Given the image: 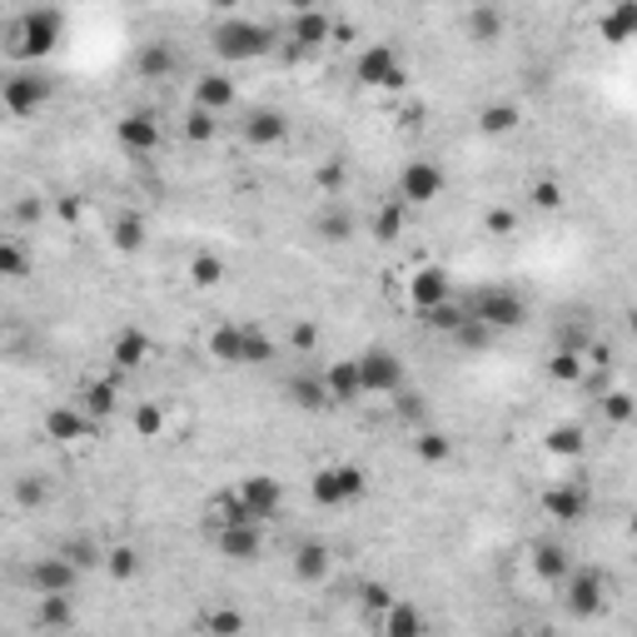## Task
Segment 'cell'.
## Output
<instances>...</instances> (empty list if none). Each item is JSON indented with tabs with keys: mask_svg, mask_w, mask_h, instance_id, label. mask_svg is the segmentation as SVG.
I'll return each mask as SVG.
<instances>
[{
	"mask_svg": "<svg viewBox=\"0 0 637 637\" xmlns=\"http://www.w3.org/2000/svg\"><path fill=\"white\" fill-rule=\"evenodd\" d=\"M55 553H65L70 563L80 567V573H95V567L105 563V547H100V543H95V537H90V533H75V537H65V543L55 547Z\"/></svg>",
	"mask_w": 637,
	"mask_h": 637,
	"instance_id": "44",
	"label": "cell"
},
{
	"mask_svg": "<svg viewBox=\"0 0 637 637\" xmlns=\"http://www.w3.org/2000/svg\"><path fill=\"white\" fill-rule=\"evenodd\" d=\"M215 547L229 563H259L264 553V523H224L215 528Z\"/></svg>",
	"mask_w": 637,
	"mask_h": 637,
	"instance_id": "16",
	"label": "cell"
},
{
	"mask_svg": "<svg viewBox=\"0 0 637 637\" xmlns=\"http://www.w3.org/2000/svg\"><path fill=\"white\" fill-rule=\"evenodd\" d=\"M199 633H215V637L244 633V613L239 607H209V613H199Z\"/></svg>",
	"mask_w": 637,
	"mask_h": 637,
	"instance_id": "50",
	"label": "cell"
},
{
	"mask_svg": "<svg viewBox=\"0 0 637 637\" xmlns=\"http://www.w3.org/2000/svg\"><path fill=\"white\" fill-rule=\"evenodd\" d=\"M215 55L229 60V65H249V60H264L269 50H274V30L264 25V20H249V15H224L215 25Z\"/></svg>",
	"mask_w": 637,
	"mask_h": 637,
	"instance_id": "1",
	"label": "cell"
},
{
	"mask_svg": "<svg viewBox=\"0 0 637 637\" xmlns=\"http://www.w3.org/2000/svg\"><path fill=\"white\" fill-rule=\"evenodd\" d=\"M318 344H324V328H318V318H294V324H289V348H294L299 358H314Z\"/></svg>",
	"mask_w": 637,
	"mask_h": 637,
	"instance_id": "48",
	"label": "cell"
},
{
	"mask_svg": "<svg viewBox=\"0 0 637 637\" xmlns=\"http://www.w3.org/2000/svg\"><path fill=\"white\" fill-rule=\"evenodd\" d=\"M30 623L45 627V633H60V627L75 623V603H70V593H40L35 597V613H30Z\"/></svg>",
	"mask_w": 637,
	"mask_h": 637,
	"instance_id": "34",
	"label": "cell"
},
{
	"mask_svg": "<svg viewBox=\"0 0 637 637\" xmlns=\"http://www.w3.org/2000/svg\"><path fill=\"white\" fill-rule=\"evenodd\" d=\"M209 6H215V10H224V15H234V10H239V0H209Z\"/></svg>",
	"mask_w": 637,
	"mask_h": 637,
	"instance_id": "59",
	"label": "cell"
},
{
	"mask_svg": "<svg viewBox=\"0 0 637 637\" xmlns=\"http://www.w3.org/2000/svg\"><path fill=\"white\" fill-rule=\"evenodd\" d=\"M597 414H603L613 428H627V424H633V414H637V404H633L627 388H603V394H597Z\"/></svg>",
	"mask_w": 637,
	"mask_h": 637,
	"instance_id": "47",
	"label": "cell"
},
{
	"mask_svg": "<svg viewBox=\"0 0 637 637\" xmlns=\"http://www.w3.org/2000/svg\"><path fill=\"white\" fill-rule=\"evenodd\" d=\"M215 135H219V115L189 105V115H185V139H189V145H209Z\"/></svg>",
	"mask_w": 637,
	"mask_h": 637,
	"instance_id": "53",
	"label": "cell"
},
{
	"mask_svg": "<svg viewBox=\"0 0 637 637\" xmlns=\"http://www.w3.org/2000/svg\"><path fill=\"white\" fill-rule=\"evenodd\" d=\"M234 493H239V503H244V513L254 518V523H269V518L284 508V483H279V478H269V473L239 478Z\"/></svg>",
	"mask_w": 637,
	"mask_h": 637,
	"instance_id": "13",
	"label": "cell"
},
{
	"mask_svg": "<svg viewBox=\"0 0 637 637\" xmlns=\"http://www.w3.org/2000/svg\"><path fill=\"white\" fill-rule=\"evenodd\" d=\"M145 239H149V224H145L139 209H119V215L109 219V244H115L119 254H139Z\"/></svg>",
	"mask_w": 637,
	"mask_h": 637,
	"instance_id": "32",
	"label": "cell"
},
{
	"mask_svg": "<svg viewBox=\"0 0 637 637\" xmlns=\"http://www.w3.org/2000/svg\"><path fill=\"white\" fill-rule=\"evenodd\" d=\"M424 627H428L424 613H418L408 597H394V603L378 613V633H384V637H418Z\"/></svg>",
	"mask_w": 637,
	"mask_h": 637,
	"instance_id": "31",
	"label": "cell"
},
{
	"mask_svg": "<svg viewBox=\"0 0 637 637\" xmlns=\"http://www.w3.org/2000/svg\"><path fill=\"white\" fill-rule=\"evenodd\" d=\"M10 498H15V508H25V513H40V508L50 503V483L40 473H20L15 483H10Z\"/></svg>",
	"mask_w": 637,
	"mask_h": 637,
	"instance_id": "46",
	"label": "cell"
},
{
	"mask_svg": "<svg viewBox=\"0 0 637 637\" xmlns=\"http://www.w3.org/2000/svg\"><path fill=\"white\" fill-rule=\"evenodd\" d=\"M463 30H468V40L473 45H483V50H493L498 40H503V30H508V15L493 6V0H478L473 10H468V20H463Z\"/></svg>",
	"mask_w": 637,
	"mask_h": 637,
	"instance_id": "28",
	"label": "cell"
},
{
	"mask_svg": "<svg viewBox=\"0 0 637 637\" xmlns=\"http://www.w3.org/2000/svg\"><path fill=\"white\" fill-rule=\"evenodd\" d=\"M284 6L299 15V10H314V6H324V0H284Z\"/></svg>",
	"mask_w": 637,
	"mask_h": 637,
	"instance_id": "58",
	"label": "cell"
},
{
	"mask_svg": "<svg viewBox=\"0 0 637 637\" xmlns=\"http://www.w3.org/2000/svg\"><path fill=\"white\" fill-rule=\"evenodd\" d=\"M354 368H358V388H364V398L398 394V388L408 384L404 358H398L394 348H384V344H374V348H364V354H354Z\"/></svg>",
	"mask_w": 637,
	"mask_h": 637,
	"instance_id": "4",
	"label": "cell"
},
{
	"mask_svg": "<svg viewBox=\"0 0 637 637\" xmlns=\"http://www.w3.org/2000/svg\"><path fill=\"white\" fill-rule=\"evenodd\" d=\"M15 219H20V224H35V219H45V199H40V195H20Z\"/></svg>",
	"mask_w": 637,
	"mask_h": 637,
	"instance_id": "56",
	"label": "cell"
},
{
	"mask_svg": "<svg viewBox=\"0 0 637 637\" xmlns=\"http://www.w3.org/2000/svg\"><path fill=\"white\" fill-rule=\"evenodd\" d=\"M483 229L493 239H513L518 234V205H488L483 209Z\"/></svg>",
	"mask_w": 637,
	"mask_h": 637,
	"instance_id": "52",
	"label": "cell"
},
{
	"mask_svg": "<svg viewBox=\"0 0 637 637\" xmlns=\"http://www.w3.org/2000/svg\"><path fill=\"white\" fill-rule=\"evenodd\" d=\"M448 338H453V344L463 348V354H483V348L493 344V328H483V324H478L473 314H468L463 324H458V328H453V334H448Z\"/></svg>",
	"mask_w": 637,
	"mask_h": 637,
	"instance_id": "51",
	"label": "cell"
},
{
	"mask_svg": "<svg viewBox=\"0 0 637 637\" xmlns=\"http://www.w3.org/2000/svg\"><path fill=\"white\" fill-rule=\"evenodd\" d=\"M583 448H587V434L577 424H553L543 434V453L547 458H583Z\"/></svg>",
	"mask_w": 637,
	"mask_h": 637,
	"instance_id": "38",
	"label": "cell"
},
{
	"mask_svg": "<svg viewBox=\"0 0 637 637\" xmlns=\"http://www.w3.org/2000/svg\"><path fill=\"white\" fill-rule=\"evenodd\" d=\"M100 567H105L109 583H135L139 567H145V557H139L135 543H115V547H105V563Z\"/></svg>",
	"mask_w": 637,
	"mask_h": 637,
	"instance_id": "36",
	"label": "cell"
},
{
	"mask_svg": "<svg viewBox=\"0 0 637 637\" xmlns=\"http://www.w3.org/2000/svg\"><path fill=\"white\" fill-rule=\"evenodd\" d=\"M468 314L483 328H493V334H513V328L528 324V299L518 289H478Z\"/></svg>",
	"mask_w": 637,
	"mask_h": 637,
	"instance_id": "6",
	"label": "cell"
},
{
	"mask_svg": "<svg viewBox=\"0 0 637 637\" xmlns=\"http://www.w3.org/2000/svg\"><path fill=\"white\" fill-rule=\"evenodd\" d=\"M358 603H364L368 613L378 617L388 603H394V587H388V583H358Z\"/></svg>",
	"mask_w": 637,
	"mask_h": 637,
	"instance_id": "55",
	"label": "cell"
},
{
	"mask_svg": "<svg viewBox=\"0 0 637 637\" xmlns=\"http://www.w3.org/2000/svg\"><path fill=\"white\" fill-rule=\"evenodd\" d=\"M75 583H80V567L70 563L65 553H45L25 567V587L35 597L40 593H75Z\"/></svg>",
	"mask_w": 637,
	"mask_h": 637,
	"instance_id": "14",
	"label": "cell"
},
{
	"mask_svg": "<svg viewBox=\"0 0 637 637\" xmlns=\"http://www.w3.org/2000/svg\"><path fill=\"white\" fill-rule=\"evenodd\" d=\"M394 408H398V414H404L408 418V424H424V414H428V404H424V394H414V388H398V394H394Z\"/></svg>",
	"mask_w": 637,
	"mask_h": 637,
	"instance_id": "54",
	"label": "cell"
},
{
	"mask_svg": "<svg viewBox=\"0 0 637 637\" xmlns=\"http://www.w3.org/2000/svg\"><path fill=\"white\" fill-rule=\"evenodd\" d=\"M60 35H65V15L60 10H25V15L10 25V35H6V50L15 60H45V55H55L60 50Z\"/></svg>",
	"mask_w": 637,
	"mask_h": 637,
	"instance_id": "2",
	"label": "cell"
},
{
	"mask_svg": "<svg viewBox=\"0 0 637 637\" xmlns=\"http://www.w3.org/2000/svg\"><path fill=\"white\" fill-rule=\"evenodd\" d=\"M318 374H324V394H328V404H334V408H348V404H358V398H364L354 358H334V364H324Z\"/></svg>",
	"mask_w": 637,
	"mask_h": 637,
	"instance_id": "25",
	"label": "cell"
},
{
	"mask_svg": "<svg viewBox=\"0 0 637 637\" xmlns=\"http://www.w3.org/2000/svg\"><path fill=\"white\" fill-rule=\"evenodd\" d=\"M418 318H424V324L434 328V334H453V328L468 318V304H458V299L448 294V299H438V304H428Z\"/></svg>",
	"mask_w": 637,
	"mask_h": 637,
	"instance_id": "45",
	"label": "cell"
},
{
	"mask_svg": "<svg viewBox=\"0 0 637 637\" xmlns=\"http://www.w3.org/2000/svg\"><path fill=\"white\" fill-rule=\"evenodd\" d=\"M289 567H294V577L299 583H324L328 577V567H334V547L324 543V537H304V543L294 547V557H289Z\"/></svg>",
	"mask_w": 637,
	"mask_h": 637,
	"instance_id": "24",
	"label": "cell"
},
{
	"mask_svg": "<svg viewBox=\"0 0 637 637\" xmlns=\"http://www.w3.org/2000/svg\"><path fill=\"white\" fill-rule=\"evenodd\" d=\"M95 418L85 414V408L70 398V404H55V408H45V418H40V434L50 438V443H60V448H75V443H90L95 438Z\"/></svg>",
	"mask_w": 637,
	"mask_h": 637,
	"instance_id": "11",
	"label": "cell"
},
{
	"mask_svg": "<svg viewBox=\"0 0 637 637\" xmlns=\"http://www.w3.org/2000/svg\"><path fill=\"white\" fill-rule=\"evenodd\" d=\"M149 358H155V338L145 334V328H119L115 338H109V364L119 368V374H135V368H145Z\"/></svg>",
	"mask_w": 637,
	"mask_h": 637,
	"instance_id": "19",
	"label": "cell"
},
{
	"mask_svg": "<svg viewBox=\"0 0 637 637\" xmlns=\"http://www.w3.org/2000/svg\"><path fill=\"white\" fill-rule=\"evenodd\" d=\"M563 607L573 617H597V613H607V597H613V583H607V573H597V567H567V577L563 583Z\"/></svg>",
	"mask_w": 637,
	"mask_h": 637,
	"instance_id": "7",
	"label": "cell"
},
{
	"mask_svg": "<svg viewBox=\"0 0 637 637\" xmlns=\"http://www.w3.org/2000/svg\"><path fill=\"white\" fill-rule=\"evenodd\" d=\"M165 424H169V414H165V404H155V398H139L135 414H129V434H135L139 443H155V438L165 434Z\"/></svg>",
	"mask_w": 637,
	"mask_h": 637,
	"instance_id": "37",
	"label": "cell"
},
{
	"mask_svg": "<svg viewBox=\"0 0 637 637\" xmlns=\"http://www.w3.org/2000/svg\"><path fill=\"white\" fill-rule=\"evenodd\" d=\"M448 294H453V289H448V269L443 264L414 269V274H408V284H404V299L418 309V314H424L428 304H438V299H448Z\"/></svg>",
	"mask_w": 637,
	"mask_h": 637,
	"instance_id": "23",
	"label": "cell"
},
{
	"mask_svg": "<svg viewBox=\"0 0 637 637\" xmlns=\"http://www.w3.org/2000/svg\"><path fill=\"white\" fill-rule=\"evenodd\" d=\"M408 215L414 209L404 205V199H384V205L374 209V219H368V234H374V244H398L404 239V229H408Z\"/></svg>",
	"mask_w": 637,
	"mask_h": 637,
	"instance_id": "30",
	"label": "cell"
},
{
	"mask_svg": "<svg viewBox=\"0 0 637 637\" xmlns=\"http://www.w3.org/2000/svg\"><path fill=\"white\" fill-rule=\"evenodd\" d=\"M583 374H587V358L577 354V348H557V354L547 358V378H553V384H577Z\"/></svg>",
	"mask_w": 637,
	"mask_h": 637,
	"instance_id": "49",
	"label": "cell"
},
{
	"mask_svg": "<svg viewBox=\"0 0 637 637\" xmlns=\"http://www.w3.org/2000/svg\"><path fill=\"white\" fill-rule=\"evenodd\" d=\"M239 344H244V324H215L209 338H205L209 358L224 364V368H239Z\"/></svg>",
	"mask_w": 637,
	"mask_h": 637,
	"instance_id": "35",
	"label": "cell"
},
{
	"mask_svg": "<svg viewBox=\"0 0 637 637\" xmlns=\"http://www.w3.org/2000/svg\"><path fill=\"white\" fill-rule=\"evenodd\" d=\"M414 453H418V463H428V468L448 463V458H453V434H443V428H418Z\"/></svg>",
	"mask_w": 637,
	"mask_h": 637,
	"instance_id": "43",
	"label": "cell"
},
{
	"mask_svg": "<svg viewBox=\"0 0 637 637\" xmlns=\"http://www.w3.org/2000/svg\"><path fill=\"white\" fill-rule=\"evenodd\" d=\"M274 354H279L274 338H269L259 324H244V344H239V368H264V364H274Z\"/></svg>",
	"mask_w": 637,
	"mask_h": 637,
	"instance_id": "39",
	"label": "cell"
},
{
	"mask_svg": "<svg viewBox=\"0 0 637 637\" xmlns=\"http://www.w3.org/2000/svg\"><path fill=\"white\" fill-rule=\"evenodd\" d=\"M314 234H318V244H328V249H344L348 239L358 234V224H354V215H348L344 205H318V215H314Z\"/></svg>",
	"mask_w": 637,
	"mask_h": 637,
	"instance_id": "29",
	"label": "cell"
},
{
	"mask_svg": "<svg viewBox=\"0 0 637 637\" xmlns=\"http://www.w3.org/2000/svg\"><path fill=\"white\" fill-rule=\"evenodd\" d=\"M185 274H189V284H195V289H219L229 279V264L215 254V249H199V254L189 259Z\"/></svg>",
	"mask_w": 637,
	"mask_h": 637,
	"instance_id": "41",
	"label": "cell"
},
{
	"mask_svg": "<svg viewBox=\"0 0 637 637\" xmlns=\"http://www.w3.org/2000/svg\"><path fill=\"white\" fill-rule=\"evenodd\" d=\"M354 80L364 90H404L408 70H404V55H398L388 40H374L354 55Z\"/></svg>",
	"mask_w": 637,
	"mask_h": 637,
	"instance_id": "8",
	"label": "cell"
},
{
	"mask_svg": "<svg viewBox=\"0 0 637 637\" xmlns=\"http://www.w3.org/2000/svg\"><path fill=\"white\" fill-rule=\"evenodd\" d=\"M328 40H334V15H328L324 6L299 10V15L289 20V45H294L299 55H314V50H324Z\"/></svg>",
	"mask_w": 637,
	"mask_h": 637,
	"instance_id": "17",
	"label": "cell"
},
{
	"mask_svg": "<svg viewBox=\"0 0 637 637\" xmlns=\"http://www.w3.org/2000/svg\"><path fill=\"white\" fill-rule=\"evenodd\" d=\"M119 398H125V374H119V368L85 378V384L75 388V404L85 408V414L95 418V424H105L109 414H119Z\"/></svg>",
	"mask_w": 637,
	"mask_h": 637,
	"instance_id": "12",
	"label": "cell"
},
{
	"mask_svg": "<svg viewBox=\"0 0 637 637\" xmlns=\"http://www.w3.org/2000/svg\"><path fill=\"white\" fill-rule=\"evenodd\" d=\"M533 577L537 583H547V587H557L567 577V567H573V547L563 543V537H537L533 543Z\"/></svg>",
	"mask_w": 637,
	"mask_h": 637,
	"instance_id": "20",
	"label": "cell"
},
{
	"mask_svg": "<svg viewBox=\"0 0 637 637\" xmlns=\"http://www.w3.org/2000/svg\"><path fill=\"white\" fill-rule=\"evenodd\" d=\"M50 95H55V80H45L40 70H30V65L0 80V109H6L10 119H30V115H40V109L50 105Z\"/></svg>",
	"mask_w": 637,
	"mask_h": 637,
	"instance_id": "3",
	"label": "cell"
},
{
	"mask_svg": "<svg viewBox=\"0 0 637 637\" xmlns=\"http://www.w3.org/2000/svg\"><path fill=\"white\" fill-rule=\"evenodd\" d=\"M368 493V473L358 463H328L309 478V498L318 508H344V503H358Z\"/></svg>",
	"mask_w": 637,
	"mask_h": 637,
	"instance_id": "5",
	"label": "cell"
},
{
	"mask_svg": "<svg viewBox=\"0 0 637 637\" xmlns=\"http://www.w3.org/2000/svg\"><path fill=\"white\" fill-rule=\"evenodd\" d=\"M239 135H244L249 149H279L289 139V115L274 105H254L244 119H239Z\"/></svg>",
	"mask_w": 637,
	"mask_h": 637,
	"instance_id": "15",
	"label": "cell"
},
{
	"mask_svg": "<svg viewBox=\"0 0 637 637\" xmlns=\"http://www.w3.org/2000/svg\"><path fill=\"white\" fill-rule=\"evenodd\" d=\"M284 398L299 408V414H318V408H334V404H328V394H324V374H318V368H299V374H289Z\"/></svg>",
	"mask_w": 637,
	"mask_h": 637,
	"instance_id": "26",
	"label": "cell"
},
{
	"mask_svg": "<svg viewBox=\"0 0 637 637\" xmlns=\"http://www.w3.org/2000/svg\"><path fill=\"white\" fill-rule=\"evenodd\" d=\"M115 145L125 149V155H135V159L159 155V145H165V125H159L155 109H129V115L115 119Z\"/></svg>",
	"mask_w": 637,
	"mask_h": 637,
	"instance_id": "10",
	"label": "cell"
},
{
	"mask_svg": "<svg viewBox=\"0 0 637 637\" xmlns=\"http://www.w3.org/2000/svg\"><path fill=\"white\" fill-rule=\"evenodd\" d=\"M597 35H603L607 45H627V40L637 35V0H617L607 15H597Z\"/></svg>",
	"mask_w": 637,
	"mask_h": 637,
	"instance_id": "33",
	"label": "cell"
},
{
	"mask_svg": "<svg viewBox=\"0 0 637 637\" xmlns=\"http://www.w3.org/2000/svg\"><path fill=\"white\" fill-rule=\"evenodd\" d=\"M473 125L483 139H508V135H518V125H523V105H518V100H493V105L478 109Z\"/></svg>",
	"mask_w": 637,
	"mask_h": 637,
	"instance_id": "27",
	"label": "cell"
},
{
	"mask_svg": "<svg viewBox=\"0 0 637 637\" xmlns=\"http://www.w3.org/2000/svg\"><path fill=\"white\" fill-rule=\"evenodd\" d=\"M528 205H533L537 215H557V209L567 205V185L557 175H537L533 185H528Z\"/></svg>",
	"mask_w": 637,
	"mask_h": 637,
	"instance_id": "42",
	"label": "cell"
},
{
	"mask_svg": "<svg viewBox=\"0 0 637 637\" xmlns=\"http://www.w3.org/2000/svg\"><path fill=\"white\" fill-rule=\"evenodd\" d=\"M135 75L149 80V85H159V80H175L179 75V50L169 45V40H145V45L135 50Z\"/></svg>",
	"mask_w": 637,
	"mask_h": 637,
	"instance_id": "21",
	"label": "cell"
},
{
	"mask_svg": "<svg viewBox=\"0 0 637 637\" xmlns=\"http://www.w3.org/2000/svg\"><path fill=\"white\" fill-rule=\"evenodd\" d=\"M543 513L553 518V523H583L587 518V488L583 483H553L543 488Z\"/></svg>",
	"mask_w": 637,
	"mask_h": 637,
	"instance_id": "22",
	"label": "cell"
},
{
	"mask_svg": "<svg viewBox=\"0 0 637 637\" xmlns=\"http://www.w3.org/2000/svg\"><path fill=\"white\" fill-rule=\"evenodd\" d=\"M443 189H448V175H443V165H438V159H408V165L398 169L394 199H404L408 209H428V205H438V199H443Z\"/></svg>",
	"mask_w": 637,
	"mask_h": 637,
	"instance_id": "9",
	"label": "cell"
},
{
	"mask_svg": "<svg viewBox=\"0 0 637 637\" xmlns=\"http://www.w3.org/2000/svg\"><path fill=\"white\" fill-rule=\"evenodd\" d=\"M338 175H344V169H338V165H324L314 179H318V185H324V189H334V185H338Z\"/></svg>",
	"mask_w": 637,
	"mask_h": 637,
	"instance_id": "57",
	"label": "cell"
},
{
	"mask_svg": "<svg viewBox=\"0 0 637 637\" xmlns=\"http://www.w3.org/2000/svg\"><path fill=\"white\" fill-rule=\"evenodd\" d=\"M189 105L209 109V115H224V109L239 105V85L224 75V70H209V75L195 80V90H189Z\"/></svg>",
	"mask_w": 637,
	"mask_h": 637,
	"instance_id": "18",
	"label": "cell"
},
{
	"mask_svg": "<svg viewBox=\"0 0 637 637\" xmlns=\"http://www.w3.org/2000/svg\"><path fill=\"white\" fill-rule=\"evenodd\" d=\"M30 279V249L15 234H0V284H20Z\"/></svg>",
	"mask_w": 637,
	"mask_h": 637,
	"instance_id": "40",
	"label": "cell"
}]
</instances>
